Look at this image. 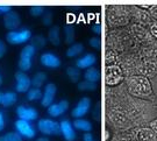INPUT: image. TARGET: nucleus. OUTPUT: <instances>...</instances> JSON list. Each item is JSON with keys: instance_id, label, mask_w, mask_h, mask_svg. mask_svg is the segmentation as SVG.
Wrapping results in <instances>:
<instances>
[{"instance_id": "4c0bfd02", "label": "nucleus", "mask_w": 157, "mask_h": 141, "mask_svg": "<svg viewBox=\"0 0 157 141\" xmlns=\"http://www.w3.org/2000/svg\"><path fill=\"white\" fill-rule=\"evenodd\" d=\"M93 32L94 33H97V34H100L101 33V27H100V25H95V26H93Z\"/></svg>"}, {"instance_id": "ddd939ff", "label": "nucleus", "mask_w": 157, "mask_h": 141, "mask_svg": "<svg viewBox=\"0 0 157 141\" xmlns=\"http://www.w3.org/2000/svg\"><path fill=\"white\" fill-rule=\"evenodd\" d=\"M59 127H61V133H62V135L64 136V139L67 141H73L76 139V133H75L73 125L71 124L67 119H64V120L61 121Z\"/></svg>"}, {"instance_id": "7c9ffc66", "label": "nucleus", "mask_w": 157, "mask_h": 141, "mask_svg": "<svg viewBox=\"0 0 157 141\" xmlns=\"http://www.w3.org/2000/svg\"><path fill=\"white\" fill-rule=\"evenodd\" d=\"M89 43H90L91 47H93L95 49H99L101 47V41H100V39H98V37H92V39L89 41Z\"/></svg>"}, {"instance_id": "a211bd4d", "label": "nucleus", "mask_w": 157, "mask_h": 141, "mask_svg": "<svg viewBox=\"0 0 157 141\" xmlns=\"http://www.w3.org/2000/svg\"><path fill=\"white\" fill-rule=\"evenodd\" d=\"M48 39L54 45H58L61 43V36H59V27H52L49 30V34H48Z\"/></svg>"}, {"instance_id": "423d86ee", "label": "nucleus", "mask_w": 157, "mask_h": 141, "mask_svg": "<svg viewBox=\"0 0 157 141\" xmlns=\"http://www.w3.org/2000/svg\"><path fill=\"white\" fill-rule=\"evenodd\" d=\"M15 128L20 135L25 136L27 139H32L35 136V131H34L33 126L29 124V121L19 119L15 121Z\"/></svg>"}, {"instance_id": "58836bf2", "label": "nucleus", "mask_w": 157, "mask_h": 141, "mask_svg": "<svg viewBox=\"0 0 157 141\" xmlns=\"http://www.w3.org/2000/svg\"><path fill=\"white\" fill-rule=\"evenodd\" d=\"M0 141H8V140H7V138H6L5 135H2V136H0Z\"/></svg>"}, {"instance_id": "1a4fd4ad", "label": "nucleus", "mask_w": 157, "mask_h": 141, "mask_svg": "<svg viewBox=\"0 0 157 141\" xmlns=\"http://www.w3.org/2000/svg\"><path fill=\"white\" fill-rule=\"evenodd\" d=\"M21 23V19H20V15L17 14V12H8L6 13L5 17H4V25L7 29H10L11 32L15 30V29L20 26Z\"/></svg>"}, {"instance_id": "0eeeda50", "label": "nucleus", "mask_w": 157, "mask_h": 141, "mask_svg": "<svg viewBox=\"0 0 157 141\" xmlns=\"http://www.w3.org/2000/svg\"><path fill=\"white\" fill-rule=\"evenodd\" d=\"M90 107H91L90 98H87V97L82 98L78 102V104H77V106L72 110V117L77 119L84 117L85 114L90 111Z\"/></svg>"}, {"instance_id": "f257e3e1", "label": "nucleus", "mask_w": 157, "mask_h": 141, "mask_svg": "<svg viewBox=\"0 0 157 141\" xmlns=\"http://www.w3.org/2000/svg\"><path fill=\"white\" fill-rule=\"evenodd\" d=\"M129 92L136 97L151 96L152 88L149 79L144 76H132L127 80Z\"/></svg>"}, {"instance_id": "9d476101", "label": "nucleus", "mask_w": 157, "mask_h": 141, "mask_svg": "<svg viewBox=\"0 0 157 141\" xmlns=\"http://www.w3.org/2000/svg\"><path fill=\"white\" fill-rule=\"evenodd\" d=\"M55 95H56V86L52 83H49L47 84L44 89V92L42 95V100H41V104L42 106L44 107H49L54 102V98H55Z\"/></svg>"}, {"instance_id": "bb28decb", "label": "nucleus", "mask_w": 157, "mask_h": 141, "mask_svg": "<svg viewBox=\"0 0 157 141\" xmlns=\"http://www.w3.org/2000/svg\"><path fill=\"white\" fill-rule=\"evenodd\" d=\"M45 42H47V40H45L42 35H37V36H35L33 39L32 45H33L35 49H36V48H42V47L45 45Z\"/></svg>"}, {"instance_id": "2eb2a0df", "label": "nucleus", "mask_w": 157, "mask_h": 141, "mask_svg": "<svg viewBox=\"0 0 157 141\" xmlns=\"http://www.w3.org/2000/svg\"><path fill=\"white\" fill-rule=\"evenodd\" d=\"M95 61H97L95 55H93V54H86V55H84V56H82L80 58L77 60L76 65H77L78 69H89L94 64Z\"/></svg>"}, {"instance_id": "72a5a7b5", "label": "nucleus", "mask_w": 157, "mask_h": 141, "mask_svg": "<svg viewBox=\"0 0 157 141\" xmlns=\"http://www.w3.org/2000/svg\"><path fill=\"white\" fill-rule=\"evenodd\" d=\"M150 130H151L155 134H157V119L152 120L151 123H150Z\"/></svg>"}, {"instance_id": "5701e85b", "label": "nucleus", "mask_w": 157, "mask_h": 141, "mask_svg": "<svg viewBox=\"0 0 157 141\" xmlns=\"http://www.w3.org/2000/svg\"><path fill=\"white\" fill-rule=\"evenodd\" d=\"M67 73L69 76V78L71 82H78L79 77H80V71H79L78 68H75V67H69L67 69Z\"/></svg>"}, {"instance_id": "473e14b6", "label": "nucleus", "mask_w": 157, "mask_h": 141, "mask_svg": "<svg viewBox=\"0 0 157 141\" xmlns=\"http://www.w3.org/2000/svg\"><path fill=\"white\" fill-rule=\"evenodd\" d=\"M5 53H6V45H5V43L0 40V58L5 55Z\"/></svg>"}, {"instance_id": "4be33fe9", "label": "nucleus", "mask_w": 157, "mask_h": 141, "mask_svg": "<svg viewBox=\"0 0 157 141\" xmlns=\"http://www.w3.org/2000/svg\"><path fill=\"white\" fill-rule=\"evenodd\" d=\"M17 102V95L14 92H6L4 93V97H2V105L6 107L11 106L14 103Z\"/></svg>"}, {"instance_id": "20e7f679", "label": "nucleus", "mask_w": 157, "mask_h": 141, "mask_svg": "<svg viewBox=\"0 0 157 141\" xmlns=\"http://www.w3.org/2000/svg\"><path fill=\"white\" fill-rule=\"evenodd\" d=\"M35 48L32 45H26L21 50L20 54V61H19V68L23 71H28L30 67H32V58H33L34 54H35Z\"/></svg>"}, {"instance_id": "c85d7f7f", "label": "nucleus", "mask_w": 157, "mask_h": 141, "mask_svg": "<svg viewBox=\"0 0 157 141\" xmlns=\"http://www.w3.org/2000/svg\"><path fill=\"white\" fill-rule=\"evenodd\" d=\"M6 138L8 141H22V136L20 135L19 133H15V132H11V133H7L6 134Z\"/></svg>"}, {"instance_id": "dca6fc26", "label": "nucleus", "mask_w": 157, "mask_h": 141, "mask_svg": "<svg viewBox=\"0 0 157 141\" xmlns=\"http://www.w3.org/2000/svg\"><path fill=\"white\" fill-rule=\"evenodd\" d=\"M73 126H75V128H77L79 131H84V132H90L92 130V125L89 120H86V119H76L75 121H73Z\"/></svg>"}, {"instance_id": "6ab92c4d", "label": "nucleus", "mask_w": 157, "mask_h": 141, "mask_svg": "<svg viewBox=\"0 0 157 141\" xmlns=\"http://www.w3.org/2000/svg\"><path fill=\"white\" fill-rule=\"evenodd\" d=\"M84 50V45L82 43H75V45H71V47L67 49V57H76L80 55Z\"/></svg>"}, {"instance_id": "f704fd0d", "label": "nucleus", "mask_w": 157, "mask_h": 141, "mask_svg": "<svg viewBox=\"0 0 157 141\" xmlns=\"http://www.w3.org/2000/svg\"><path fill=\"white\" fill-rule=\"evenodd\" d=\"M5 127V118H4V113L0 111V132L4 130Z\"/></svg>"}, {"instance_id": "c9c22d12", "label": "nucleus", "mask_w": 157, "mask_h": 141, "mask_svg": "<svg viewBox=\"0 0 157 141\" xmlns=\"http://www.w3.org/2000/svg\"><path fill=\"white\" fill-rule=\"evenodd\" d=\"M8 12H11L10 6H0V14H6Z\"/></svg>"}, {"instance_id": "a878e982", "label": "nucleus", "mask_w": 157, "mask_h": 141, "mask_svg": "<svg viewBox=\"0 0 157 141\" xmlns=\"http://www.w3.org/2000/svg\"><path fill=\"white\" fill-rule=\"evenodd\" d=\"M95 88H97V84H95V83L87 82V80L80 82V83L78 84V89L80 91H93Z\"/></svg>"}, {"instance_id": "f8f14e48", "label": "nucleus", "mask_w": 157, "mask_h": 141, "mask_svg": "<svg viewBox=\"0 0 157 141\" xmlns=\"http://www.w3.org/2000/svg\"><path fill=\"white\" fill-rule=\"evenodd\" d=\"M41 63H42V65H44L47 68L56 69L61 65V60L52 53H44L41 56Z\"/></svg>"}, {"instance_id": "9b49d317", "label": "nucleus", "mask_w": 157, "mask_h": 141, "mask_svg": "<svg viewBox=\"0 0 157 141\" xmlns=\"http://www.w3.org/2000/svg\"><path fill=\"white\" fill-rule=\"evenodd\" d=\"M17 114L19 119L26 120V121H32L37 118V111L33 107H26V106H19L17 108Z\"/></svg>"}, {"instance_id": "393cba45", "label": "nucleus", "mask_w": 157, "mask_h": 141, "mask_svg": "<svg viewBox=\"0 0 157 141\" xmlns=\"http://www.w3.org/2000/svg\"><path fill=\"white\" fill-rule=\"evenodd\" d=\"M27 98H28V100H39L42 98V91L37 88L29 89L28 93H27Z\"/></svg>"}, {"instance_id": "39448f33", "label": "nucleus", "mask_w": 157, "mask_h": 141, "mask_svg": "<svg viewBox=\"0 0 157 141\" xmlns=\"http://www.w3.org/2000/svg\"><path fill=\"white\" fill-rule=\"evenodd\" d=\"M32 37V33L29 29H23V30H13L10 32L6 35V40L11 43V45H21L27 42Z\"/></svg>"}, {"instance_id": "a19ab883", "label": "nucleus", "mask_w": 157, "mask_h": 141, "mask_svg": "<svg viewBox=\"0 0 157 141\" xmlns=\"http://www.w3.org/2000/svg\"><path fill=\"white\" fill-rule=\"evenodd\" d=\"M37 141H49L47 138H40V139H37Z\"/></svg>"}, {"instance_id": "2f4dec72", "label": "nucleus", "mask_w": 157, "mask_h": 141, "mask_svg": "<svg viewBox=\"0 0 157 141\" xmlns=\"http://www.w3.org/2000/svg\"><path fill=\"white\" fill-rule=\"evenodd\" d=\"M150 32H151V34L157 39V21H155V22L151 25V27H150Z\"/></svg>"}, {"instance_id": "cd10ccee", "label": "nucleus", "mask_w": 157, "mask_h": 141, "mask_svg": "<svg viewBox=\"0 0 157 141\" xmlns=\"http://www.w3.org/2000/svg\"><path fill=\"white\" fill-rule=\"evenodd\" d=\"M43 13H44V7H42V6H33V7H30V14L34 15V17L42 15Z\"/></svg>"}, {"instance_id": "7ed1b4c3", "label": "nucleus", "mask_w": 157, "mask_h": 141, "mask_svg": "<svg viewBox=\"0 0 157 141\" xmlns=\"http://www.w3.org/2000/svg\"><path fill=\"white\" fill-rule=\"evenodd\" d=\"M37 127L41 133L45 135H58L61 134V127L59 124L50 120V119H41L37 124Z\"/></svg>"}, {"instance_id": "f03ea898", "label": "nucleus", "mask_w": 157, "mask_h": 141, "mask_svg": "<svg viewBox=\"0 0 157 141\" xmlns=\"http://www.w3.org/2000/svg\"><path fill=\"white\" fill-rule=\"evenodd\" d=\"M122 71L118 65H107L105 69V82L109 86L118 85L122 80Z\"/></svg>"}, {"instance_id": "ea45409f", "label": "nucleus", "mask_w": 157, "mask_h": 141, "mask_svg": "<svg viewBox=\"0 0 157 141\" xmlns=\"http://www.w3.org/2000/svg\"><path fill=\"white\" fill-rule=\"evenodd\" d=\"M2 97H4V92H1V91H0V104L2 103Z\"/></svg>"}, {"instance_id": "b1692460", "label": "nucleus", "mask_w": 157, "mask_h": 141, "mask_svg": "<svg viewBox=\"0 0 157 141\" xmlns=\"http://www.w3.org/2000/svg\"><path fill=\"white\" fill-rule=\"evenodd\" d=\"M64 34H65V41L67 43H72L75 40V28L72 25H67L64 28Z\"/></svg>"}, {"instance_id": "e433bc0d", "label": "nucleus", "mask_w": 157, "mask_h": 141, "mask_svg": "<svg viewBox=\"0 0 157 141\" xmlns=\"http://www.w3.org/2000/svg\"><path fill=\"white\" fill-rule=\"evenodd\" d=\"M83 141H95V140L91 133H86V134L83 136Z\"/></svg>"}, {"instance_id": "6e6552de", "label": "nucleus", "mask_w": 157, "mask_h": 141, "mask_svg": "<svg viewBox=\"0 0 157 141\" xmlns=\"http://www.w3.org/2000/svg\"><path fill=\"white\" fill-rule=\"evenodd\" d=\"M15 79H17V85L15 89L17 92H28L29 88L32 85V79L29 78L26 73H23L22 71H19L15 73Z\"/></svg>"}, {"instance_id": "c756f323", "label": "nucleus", "mask_w": 157, "mask_h": 141, "mask_svg": "<svg viewBox=\"0 0 157 141\" xmlns=\"http://www.w3.org/2000/svg\"><path fill=\"white\" fill-rule=\"evenodd\" d=\"M42 21L44 23L45 26H49L52 21V13L50 11H47L44 12V14H43V19H42Z\"/></svg>"}, {"instance_id": "79ce46f5", "label": "nucleus", "mask_w": 157, "mask_h": 141, "mask_svg": "<svg viewBox=\"0 0 157 141\" xmlns=\"http://www.w3.org/2000/svg\"><path fill=\"white\" fill-rule=\"evenodd\" d=\"M2 84V77H1V73H0V86Z\"/></svg>"}, {"instance_id": "412c9836", "label": "nucleus", "mask_w": 157, "mask_h": 141, "mask_svg": "<svg viewBox=\"0 0 157 141\" xmlns=\"http://www.w3.org/2000/svg\"><path fill=\"white\" fill-rule=\"evenodd\" d=\"M45 79H47V75L44 72H37L33 77V79H32V85L40 89L42 85L44 84Z\"/></svg>"}, {"instance_id": "f3484780", "label": "nucleus", "mask_w": 157, "mask_h": 141, "mask_svg": "<svg viewBox=\"0 0 157 141\" xmlns=\"http://www.w3.org/2000/svg\"><path fill=\"white\" fill-rule=\"evenodd\" d=\"M85 80L87 82H92V83H97L100 79V72L99 70L95 68H89L84 73Z\"/></svg>"}, {"instance_id": "4468645a", "label": "nucleus", "mask_w": 157, "mask_h": 141, "mask_svg": "<svg viewBox=\"0 0 157 141\" xmlns=\"http://www.w3.org/2000/svg\"><path fill=\"white\" fill-rule=\"evenodd\" d=\"M69 108V102L67 100H61L57 104H51L48 107V113L51 117H59Z\"/></svg>"}, {"instance_id": "aec40b11", "label": "nucleus", "mask_w": 157, "mask_h": 141, "mask_svg": "<svg viewBox=\"0 0 157 141\" xmlns=\"http://www.w3.org/2000/svg\"><path fill=\"white\" fill-rule=\"evenodd\" d=\"M139 140L140 141H154L155 133L149 128H142L139 132Z\"/></svg>"}]
</instances>
